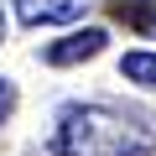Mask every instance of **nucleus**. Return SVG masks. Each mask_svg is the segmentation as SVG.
Instances as JSON below:
<instances>
[{"label": "nucleus", "mask_w": 156, "mask_h": 156, "mask_svg": "<svg viewBox=\"0 0 156 156\" xmlns=\"http://www.w3.org/2000/svg\"><path fill=\"white\" fill-rule=\"evenodd\" d=\"M83 16V0H21V21L26 26H62Z\"/></svg>", "instance_id": "obj_3"}, {"label": "nucleus", "mask_w": 156, "mask_h": 156, "mask_svg": "<svg viewBox=\"0 0 156 156\" xmlns=\"http://www.w3.org/2000/svg\"><path fill=\"white\" fill-rule=\"evenodd\" d=\"M57 156H156V130L109 109V104H68L52 130Z\"/></svg>", "instance_id": "obj_1"}, {"label": "nucleus", "mask_w": 156, "mask_h": 156, "mask_svg": "<svg viewBox=\"0 0 156 156\" xmlns=\"http://www.w3.org/2000/svg\"><path fill=\"white\" fill-rule=\"evenodd\" d=\"M11 109H16V83H11V78H0V125L11 120Z\"/></svg>", "instance_id": "obj_6"}, {"label": "nucleus", "mask_w": 156, "mask_h": 156, "mask_svg": "<svg viewBox=\"0 0 156 156\" xmlns=\"http://www.w3.org/2000/svg\"><path fill=\"white\" fill-rule=\"evenodd\" d=\"M109 11H115V21L156 37V0H109Z\"/></svg>", "instance_id": "obj_4"}, {"label": "nucleus", "mask_w": 156, "mask_h": 156, "mask_svg": "<svg viewBox=\"0 0 156 156\" xmlns=\"http://www.w3.org/2000/svg\"><path fill=\"white\" fill-rule=\"evenodd\" d=\"M104 42H109V31H104V26H83V31H68L62 42H52V47H47V62H52V68H73V62H89V57H99V52H104Z\"/></svg>", "instance_id": "obj_2"}, {"label": "nucleus", "mask_w": 156, "mask_h": 156, "mask_svg": "<svg viewBox=\"0 0 156 156\" xmlns=\"http://www.w3.org/2000/svg\"><path fill=\"white\" fill-rule=\"evenodd\" d=\"M120 78H130L140 89H156V52H125L120 57Z\"/></svg>", "instance_id": "obj_5"}, {"label": "nucleus", "mask_w": 156, "mask_h": 156, "mask_svg": "<svg viewBox=\"0 0 156 156\" xmlns=\"http://www.w3.org/2000/svg\"><path fill=\"white\" fill-rule=\"evenodd\" d=\"M0 37H5V11H0Z\"/></svg>", "instance_id": "obj_7"}]
</instances>
